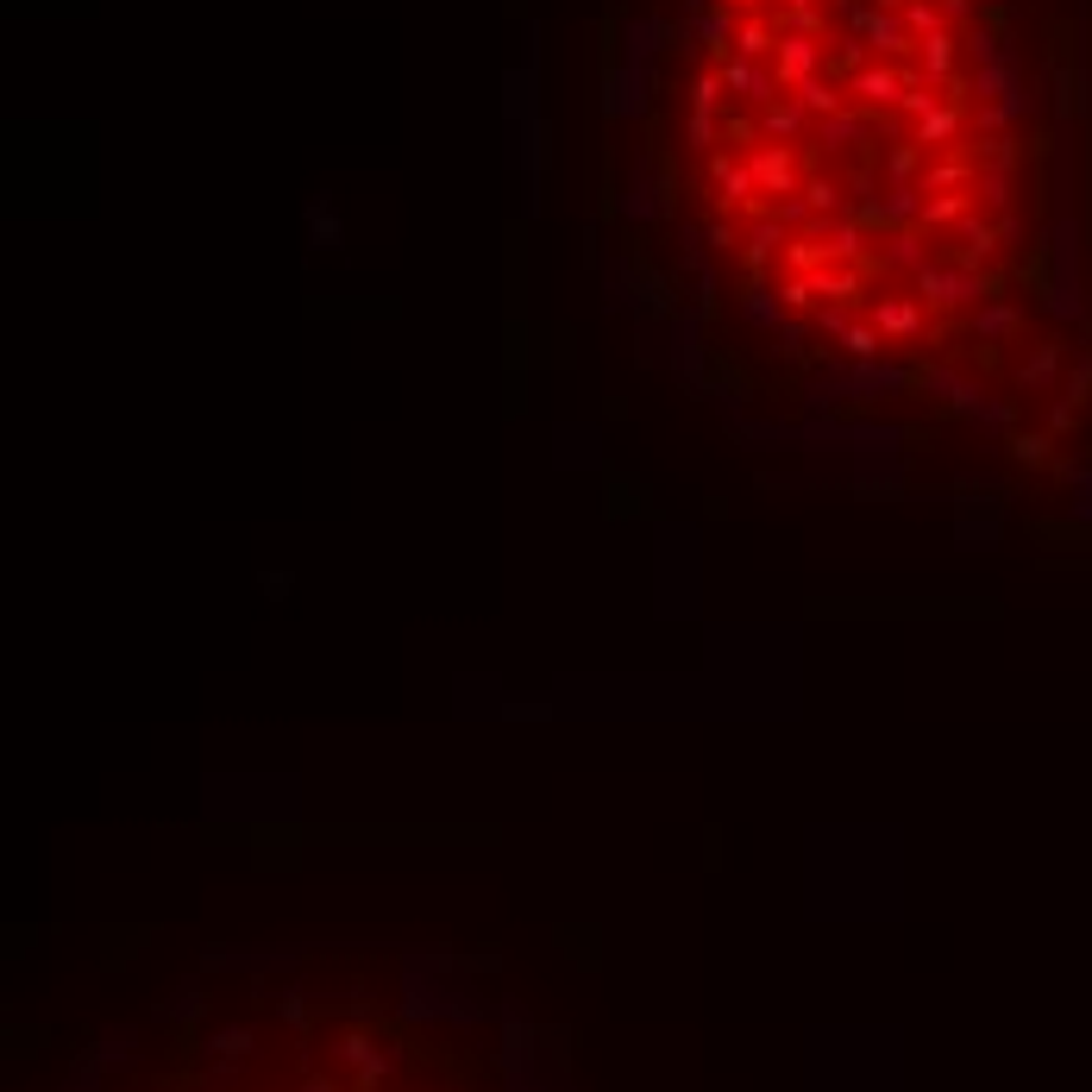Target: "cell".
I'll use <instances>...</instances> for the list:
<instances>
[{
    "mask_svg": "<svg viewBox=\"0 0 1092 1092\" xmlns=\"http://www.w3.org/2000/svg\"><path fill=\"white\" fill-rule=\"evenodd\" d=\"M672 195L760 408L829 453L936 459L1049 359L1042 108L1004 0H691Z\"/></svg>",
    "mask_w": 1092,
    "mask_h": 1092,
    "instance_id": "cell-1",
    "label": "cell"
}]
</instances>
